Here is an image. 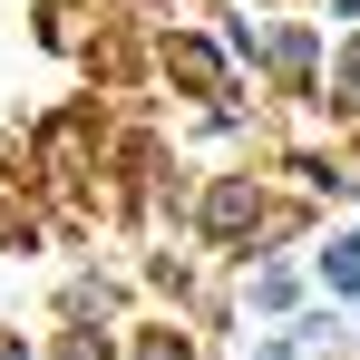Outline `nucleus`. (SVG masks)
I'll return each mask as SVG.
<instances>
[{"instance_id":"nucleus-1","label":"nucleus","mask_w":360,"mask_h":360,"mask_svg":"<svg viewBox=\"0 0 360 360\" xmlns=\"http://www.w3.org/2000/svg\"><path fill=\"white\" fill-rule=\"evenodd\" d=\"M321 273H331V292H360V234L331 243V253H321Z\"/></svg>"}]
</instances>
